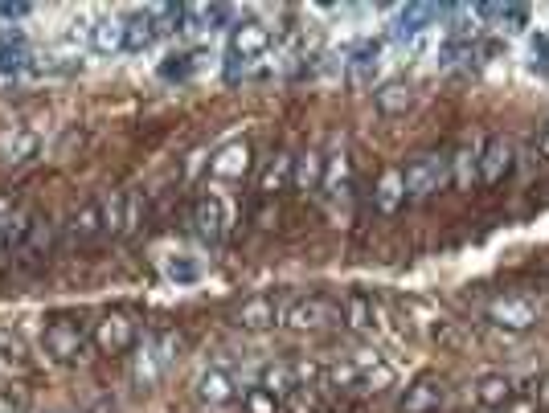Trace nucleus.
Wrapping results in <instances>:
<instances>
[{
    "instance_id": "f257e3e1",
    "label": "nucleus",
    "mask_w": 549,
    "mask_h": 413,
    "mask_svg": "<svg viewBox=\"0 0 549 413\" xmlns=\"http://www.w3.org/2000/svg\"><path fill=\"white\" fill-rule=\"evenodd\" d=\"M447 172H451V160L443 152H422L414 156L406 168H402V185H406V201H422L447 185Z\"/></svg>"
},
{
    "instance_id": "f03ea898",
    "label": "nucleus",
    "mask_w": 549,
    "mask_h": 413,
    "mask_svg": "<svg viewBox=\"0 0 549 413\" xmlns=\"http://www.w3.org/2000/svg\"><path fill=\"white\" fill-rule=\"evenodd\" d=\"M336 315H341V307L328 303L324 295H304V299H291L283 307V324L291 332H320V328L336 324Z\"/></svg>"
},
{
    "instance_id": "7ed1b4c3",
    "label": "nucleus",
    "mask_w": 549,
    "mask_h": 413,
    "mask_svg": "<svg viewBox=\"0 0 549 413\" xmlns=\"http://www.w3.org/2000/svg\"><path fill=\"white\" fill-rule=\"evenodd\" d=\"M91 344L99 352H107V356H123V352H132L140 344V332H136V324H132L128 315L111 311V315H103L99 324L91 328Z\"/></svg>"
},
{
    "instance_id": "20e7f679",
    "label": "nucleus",
    "mask_w": 549,
    "mask_h": 413,
    "mask_svg": "<svg viewBox=\"0 0 549 413\" xmlns=\"http://www.w3.org/2000/svg\"><path fill=\"white\" fill-rule=\"evenodd\" d=\"M537 315H541L537 303L525 299V295H496L488 303V319L504 332H529L537 324Z\"/></svg>"
},
{
    "instance_id": "39448f33",
    "label": "nucleus",
    "mask_w": 549,
    "mask_h": 413,
    "mask_svg": "<svg viewBox=\"0 0 549 413\" xmlns=\"http://www.w3.org/2000/svg\"><path fill=\"white\" fill-rule=\"evenodd\" d=\"M193 229L205 242H222L226 229H230V205H226V197H218V193L197 197V205H193Z\"/></svg>"
},
{
    "instance_id": "423d86ee",
    "label": "nucleus",
    "mask_w": 549,
    "mask_h": 413,
    "mask_svg": "<svg viewBox=\"0 0 549 413\" xmlns=\"http://www.w3.org/2000/svg\"><path fill=\"white\" fill-rule=\"evenodd\" d=\"M87 332H82L78 324H70V319H54V324L46 328V352L54 356V360H62V364H74V360H82L87 356Z\"/></svg>"
},
{
    "instance_id": "0eeeda50",
    "label": "nucleus",
    "mask_w": 549,
    "mask_h": 413,
    "mask_svg": "<svg viewBox=\"0 0 549 413\" xmlns=\"http://www.w3.org/2000/svg\"><path fill=\"white\" fill-rule=\"evenodd\" d=\"M234 319H238V328H246V332H271V328L283 324V303H279V295H250L238 307Z\"/></svg>"
},
{
    "instance_id": "6e6552de",
    "label": "nucleus",
    "mask_w": 549,
    "mask_h": 413,
    "mask_svg": "<svg viewBox=\"0 0 549 413\" xmlns=\"http://www.w3.org/2000/svg\"><path fill=\"white\" fill-rule=\"evenodd\" d=\"M267 50H271V29L263 21H238L230 29V58L259 62Z\"/></svg>"
},
{
    "instance_id": "1a4fd4ad",
    "label": "nucleus",
    "mask_w": 549,
    "mask_h": 413,
    "mask_svg": "<svg viewBox=\"0 0 549 413\" xmlns=\"http://www.w3.org/2000/svg\"><path fill=\"white\" fill-rule=\"evenodd\" d=\"M193 393H197L201 405L222 409V405H230V401L238 397V385H234V377H230L226 369H218V364H214V369H201V373H197Z\"/></svg>"
},
{
    "instance_id": "9d476101",
    "label": "nucleus",
    "mask_w": 549,
    "mask_h": 413,
    "mask_svg": "<svg viewBox=\"0 0 549 413\" xmlns=\"http://www.w3.org/2000/svg\"><path fill=\"white\" fill-rule=\"evenodd\" d=\"M353 189V160L345 148H336L332 156H324V180H320V193L336 205V201H349Z\"/></svg>"
},
{
    "instance_id": "9b49d317",
    "label": "nucleus",
    "mask_w": 549,
    "mask_h": 413,
    "mask_svg": "<svg viewBox=\"0 0 549 413\" xmlns=\"http://www.w3.org/2000/svg\"><path fill=\"white\" fill-rule=\"evenodd\" d=\"M509 172H513V144L504 135H488L480 148V180L484 185H500Z\"/></svg>"
},
{
    "instance_id": "f8f14e48",
    "label": "nucleus",
    "mask_w": 549,
    "mask_h": 413,
    "mask_svg": "<svg viewBox=\"0 0 549 413\" xmlns=\"http://www.w3.org/2000/svg\"><path fill=\"white\" fill-rule=\"evenodd\" d=\"M246 172H250V144L246 140H234V144H226L209 156V176L214 180H242Z\"/></svg>"
},
{
    "instance_id": "ddd939ff",
    "label": "nucleus",
    "mask_w": 549,
    "mask_h": 413,
    "mask_svg": "<svg viewBox=\"0 0 549 413\" xmlns=\"http://www.w3.org/2000/svg\"><path fill=\"white\" fill-rule=\"evenodd\" d=\"M164 364H160V356H156V344H152V336L148 340H140L136 348H132V385L136 389H156L160 381H164Z\"/></svg>"
},
{
    "instance_id": "4468645a",
    "label": "nucleus",
    "mask_w": 549,
    "mask_h": 413,
    "mask_svg": "<svg viewBox=\"0 0 549 413\" xmlns=\"http://www.w3.org/2000/svg\"><path fill=\"white\" fill-rule=\"evenodd\" d=\"M472 393H476V401L484 405V409H509L513 401H517V385H513V377H504V373H480L476 377V385H472Z\"/></svg>"
},
{
    "instance_id": "2eb2a0df",
    "label": "nucleus",
    "mask_w": 549,
    "mask_h": 413,
    "mask_svg": "<svg viewBox=\"0 0 549 413\" xmlns=\"http://www.w3.org/2000/svg\"><path fill=\"white\" fill-rule=\"evenodd\" d=\"M341 319H345V324H349L353 332L369 336V332L382 328V307H377L369 295L353 291V295H345V303H341Z\"/></svg>"
},
{
    "instance_id": "dca6fc26",
    "label": "nucleus",
    "mask_w": 549,
    "mask_h": 413,
    "mask_svg": "<svg viewBox=\"0 0 549 413\" xmlns=\"http://www.w3.org/2000/svg\"><path fill=\"white\" fill-rule=\"evenodd\" d=\"M443 405V381L435 377H418L406 393H402V413H435Z\"/></svg>"
},
{
    "instance_id": "f3484780",
    "label": "nucleus",
    "mask_w": 549,
    "mask_h": 413,
    "mask_svg": "<svg viewBox=\"0 0 549 413\" xmlns=\"http://www.w3.org/2000/svg\"><path fill=\"white\" fill-rule=\"evenodd\" d=\"M373 107L382 115H406L414 107V86L406 78H390L373 90Z\"/></svg>"
},
{
    "instance_id": "a211bd4d",
    "label": "nucleus",
    "mask_w": 549,
    "mask_h": 413,
    "mask_svg": "<svg viewBox=\"0 0 549 413\" xmlns=\"http://www.w3.org/2000/svg\"><path fill=\"white\" fill-rule=\"evenodd\" d=\"M373 205L377 213L394 217L402 205H406V185H402V168H386L382 176H377V189H373Z\"/></svg>"
},
{
    "instance_id": "6ab92c4d",
    "label": "nucleus",
    "mask_w": 549,
    "mask_h": 413,
    "mask_svg": "<svg viewBox=\"0 0 549 413\" xmlns=\"http://www.w3.org/2000/svg\"><path fill=\"white\" fill-rule=\"evenodd\" d=\"M320 180H324V152L308 148L295 156V168H291V189L300 193H320Z\"/></svg>"
},
{
    "instance_id": "aec40b11",
    "label": "nucleus",
    "mask_w": 549,
    "mask_h": 413,
    "mask_svg": "<svg viewBox=\"0 0 549 413\" xmlns=\"http://www.w3.org/2000/svg\"><path fill=\"white\" fill-rule=\"evenodd\" d=\"M33 62H37V54L25 45V37H0V78L29 74Z\"/></svg>"
},
{
    "instance_id": "412c9836",
    "label": "nucleus",
    "mask_w": 549,
    "mask_h": 413,
    "mask_svg": "<svg viewBox=\"0 0 549 413\" xmlns=\"http://www.w3.org/2000/svg\"><path fill=\"white\" fill-rule=\"evenodd\" d=\"M156 37H160V29H156V21H152L148 13L128 17V21H123V54H144V50H152Z\"/></svg>"
},
{
    "instance_id": "4be33fe9",
    "label": "nucleus",
    "mask_w": 549,
    "mask_h": 413,
    "mask_svg": "<svg viewBox=\"0 0 549 413\" xmlns=\"http://www.w3.org/2000/svg\"><path fill=\"white\" fill-rule=\"evenodd\" d=\"M87 41H91V50L103 54V58L123 54V17H99V21L91 25Z\"/></svg>"
},
{
    "instance_id": "5701e85b",
    "label": "nucleus",
    "mask_w": 549,
    "mask_h": 413,
    "mask_svg": "<svg viewBox=\"0 0 549 413\" xmlns=\"http://www.w3.org/2000/svg\"><path fill=\"white\" fill-rule=\"evenodd\" d=\"M353 364H357V373H361V389L377 393V389H390L394 385V369L377 352H357Z\"/></svg>"
},
{
    "instance_id": "b1692460",
    "label": "nucleus",
    "mask_w": 549,
    "mask_h": 413,
    "mask_svg": "<svg viewBox=\"0 0 549 413\" xmlns=\"http://www.w3.org/2000/svg\"><path fill=\"white\" fill-rule=\"evenodd\" d=\"M291 168H295V156H291V152H275V156L267 160L263 176H259V193H263V197H275V193L291 189Z\"/></svg>"
},
{
    "instance_id": "393cba45",
    "label": "nucleus",
    "mask_w": 549,
    "mask_h": 413,
    "mask_svg": "<svg viewBox=\"0 0 549 413\" xmlns=\"http://www.w3.org/2000/svg\"><path fill=\"white\" fill-rule=\"evenodd\" d=\"M37 148H41V140H37V131H29V127H13V131L5 135V140H0V156H5L9 164H25V160H33Z\"/></svg>"
},
{
    "instance_id": "a878e982",
    "label": "nucleus",
    "mask_w": 549,
    "mask_h": 413,
    "mask_svg": "<svg viewBox=\"0 0 549 413\" xmlns=\"http://www.w3.org/2000/svg\"><path fill=\"white\" fill-rule=\"evenodd\" d=\"M95 234H103V209H99V201H91V205H82V209L70 213V238L74 242H91Z\"/></svg>"
},
{
    "instance_id": "bb28decb",
    "label": "nucleus",
    "mask_w": 549,
    "mask_h": 413,
    "mask_svg": "<svg viewBox=\"0 0 549 413\" xmlns=\"http://www.w3.org/2000/svg\"><path fill=\"white\" fill-rule=\"evenodd\" d=\"M324 389H336V393H353V389H361V373H357L353 356H349V360H328V364H324Z\"/></svg>"
},
{
    "instance_id": "cd10ccee",
    "label": "nucleus",
    "mask_w": 549,
    "mask_h": 413,
    "mask_svg": "<svg viewBox=\"0 0 549 413\" xmlns=\"http://www.w3.org/2000/svg\"><path fill=\"white\" fill-rule=\"evenodd\" d=\"M160 270H164V279L177 283V287H193V283L201 279V262L189 258V254H168Z\"/></svg>"
},
{
    "instance_id": "c85d7f7f",
    "label": "nucleus",
    "mask_w": 549,
    "mask_h": 413,
    "mask_svg": "<svg viewBox=\"0 0 549 413\" xmlns=\"http://www.w3.org/2000/svg\"><path fill=\"white\" fill-rule=\"evenodd\" d=\"M377 66H382V45L377 41H361L357 50L349 54V70H353V82H365Z\"/></svg>"
},
{
    "instance_id": "c756f323",
    "label": "nucleus",
    "mask_w": 549,
    "mask_h": 413,
    "mask_svg": "<svg viewBox=\"0 0 549 413\" xmlns=\"http://www.w3.org/2000/svg\"><path fill=\"white\" fill-rule=\"evenodd\" d=\"M263 389L275 393L279 401L291 397V393H300V389H295V369H291V364H283V360L267 364V369H263Z\"/></svg>"
},
{
    "instance_id": "7c9ffc66",
    "label": "nucleus",
    "mask_w": 549,
    "mask_h": 413,
    "mask_svg": "<svg viewBox=\"0 0 549 413\" xmlns=\"http://www.w3.org/2000/svg\"><path fill=\"white\" fill-rule=\"evenodd\" d=\"M50 238H54V229H50V221H37L33 217V229L25 234V242L17 246V254H21V262H37L41 254L50 250Z\"/></svg>"
},
{
    "instance_id": "2f4dec72",
    "label": "nucleus",
    "mask_w": 549,
    "mask_h": 413,
    "mask_svg": "<svg viewBox=\"0 0 549 413\" xmlns=\"http://www.w3.org/2000/svg\"><path fill=\"white\" fill-rule=\"evenodd\" d=\"M451 168H455V189H472V180H480V152L476 148H463L451 160Z\"/></svg>"
},
{
    "instance_id": "473e14b6",
    "label": "nucleus",
    "mask_w": 549,
    "mask_h": 413,
    "mask_svg": "<svg viewBox=\"0 0 549 413\" xmlns=\"http://www.w3.org/2000/svg\"><path fill=\"white\" fill-rule=\"evenodd\" d=\"M201 58H205V54H197V50H193V54H168L164 66H160V78H168V82L177 78V82H181V78H189L193 70H201Z\"/></svg>"
},
{
    "instance_id": "72a5a7b5",
    "label": "nucleus",
    "mask_w": 549,
    "mask_h": 413,
    "mask_svg": "<svg viewBox=\"0 0 549 413\" xmlns=\"http://www.w3.org/2000/svg\"><path fill=\"white\" fill-rule=\"evenodd\" d=\"M152 344H156V356H160L164 369H173V364H177V352H181V332H156Z\"/></svg>"
},
{
    "instance_id": "f704fd0d",
    "label": "nucleus",
    "mask_w": 549,
    "mask_h": 413,
    "mask_svg": "<svg viewBox=\"0 0 549 413\" xmlns=\"http://www.w3.org/2000/svg\"><path fill=\"white\" fill-rule=\"evenodd\" d=\"M242 405H246V413H279V397H275V393H267L263 385H255V389H246Z\"/></svg>"
},
{
    "instance_id": "c9c22d12",
    "label": "nucleus",
    "mask_w": 549,
    "mask_h": 413,
    "mask_svg": "<svg viewBox=\"0 0 549 413\" xmlns=\"http://www.w3.org/2000/svg\"><path fill=\"white\" fill-rule=\"evenodd\" d=\"M529 70L533 74H549V33H537L533 37V45H529Z\"/></svg>"
},
{
    "instance_id": "e433bc0d",
    "label": "nucleus",
    "mask_w": 549,
    "mask_h": 413,
    "mask_svg": "<svg viewBox=\"0 0 549 413\" xmlns=\"http://www.w3.org/2000/svg\"><path fill=\"white\" fill-rule=\"evenodd\" d=\"M9 217H13V205L9 197H0V250L9 246Z\"/></svg>"
},
{
    "instance_id": "4c0bfd02",
    "label": "nucleus",
    "mask_w": 549,
    "mask_h": 413,
    "mask_svg": "<svg viewBox=\"0 0 549 413\" xmlns=\"http://www.w3.org/2000/svg\"><path fill=\"white\" fill-rule=\"evenodd\" d=\"M29 13H33L29 5H0V21H9V25H13V21H25Z\"/></svg>"
},
{
    "instance_id": "58836bf2",
    "label": "nucleus",
    "mask_w": 549,
    "mask_h": 413,
    "mask_svg": "<svg viewBox=\"0 0 549 413\" xmlns=\"http://www.w3.org/2000/svg\"><path fill=\"white\" fill-rule=\"evenodd\" d=\"M537 401H541V405H549V373L537 381Z\"/></svg>"
},
{
    "instance_id": "ea45409f",
    "label": "nucleus",
    "mask_w": 549,
    "mask_h": 413,
    "mask_svg": "<svg viewBox=\"0 0 549 413\" xmlns=\"http://www.w3.org/2000/svg\"><path fill=\"white\" fill-rule=\"evenodd\" d=\"M541 152L549 156V127H545V140H541Z\"/></svg>"
}]
</instances>
